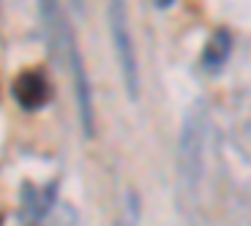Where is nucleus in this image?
I'll return each mask as SVG.
<instances>
[{"mask_svg": "<svg viewBox=\"0 0 251 226\" xmlns=\"http://www.w3.org/2000/svg\"><path fill=\"white\" fill-rule=\"evenodd\" d=\"M231 48H234L231 33H228L226 28H219L211 38H208V43H206V48L201 53V66L206 71H211V73L221 71L226 66L228 55H231Z\"/></svg>", "mask_w": 251, "mask_h": 226, "instance_id": "423d86ee", "label": "nucleus"}, {"mask_svg": "<svg viewBox=\"0 0 251 226\" xmlns=\"http://www.w3.org/2000/svg\"><path fill=\"white\" fill-rule=\"evenodd\" d=\"M50 83L40 71H23L13 80V98L23 111H40L50 100Z\"/></svg>", "mask_w": 251, "mask_h": 226, "instance_id": "20e7f679", "label": "nucleus"}, {"mask_svg": "<svg viewBox=\"0 0 251 226\" xmlns=\"http://www.w3.org/2000/svg\"><path fill=\"white\" fill-rule=\"evenodd\" d=\"M176 3V0H153V5L158 8V10H166V8H171Z\"/></svg>", "mask_w": 251, "mask_h": 226, "instance_id": "0eeeda50", "label": "nucleus"}, {"mask_svg": "<svg viewBox=\"0 0 251 226\" xmlns=\"http://www.w3.org/2000/svg\"><path fill=\"white\" fill-rule=\"evenodd\" d=\"M71 5H73V10L83 13V0H71Z\"/></svg>", "mask_w": 251, "mask_h": 226, "instance_id": "6e6552de", "label": "nucleus"}, {"mask_svg": "<svg viewBox=\"0 0 251 226\" xmlns=\"http://www.w3.org/2000/svg\"><path fill=\"white\" fill-rule=\"evenodd\" d=\"M106 13H108V30H111V40H113V50H116L118 68H121L126 96H128V100H138V96H141V68H138V55H136L131 25H128L126 0H108Z\"/></svg>", "mask_w": 251, "mask_h": 226, "instance_id": "f257e3e1", "label": "nucleus"}, {"mask_svg": "<svg viewBox=\"0 0 251 226\" xmlns=\"http://www.w3.org/2000/svg\"><path fill=\"white\" fill-rule=\"evenodd\" d=\"M66 55L71 63V75H73V91H75V106H78V118H80V128L88 138L96 136V106H93V88L88 80V71L83 63V55L78 50V43L73 38V30L68 33L66 40Z\"/></svg>", "mask_w": 251, "mask_h": 226, "instance_id": "7ed1b4c3", "label": "nucleus"}, {"mask_svg": "<svg viewBox=\"0 0 251 226\" xmlns=\"http://www.w3.org/2000/svg\"><path fill=\"white\" fill-rule=\"evenodd\" d=\"M206 106L201 100L186 111L178 133V174L188 189H196L203 176V146H206Z\"/></svg>", "mask_w": 251, "mask_h": 226, "instance_id": "f03ea898", "label": "nucleus"}, {"mask_svg": "<svg viewBox=\"0 0 251 226\" xmlns=\"http://www.w3.org/2000/svg\"><path fill=\"white\" fill-rule=\"evenodd\" d=\"M38 13H40V23H43V35L53 58H60L66 53V40L71 33V25L66 23L58 0H38Z\"/></svg>", "mask_w": 251, "mask_h": 226, "instance_id": "39448f33", "label": "nucleus"}]
</instances>
